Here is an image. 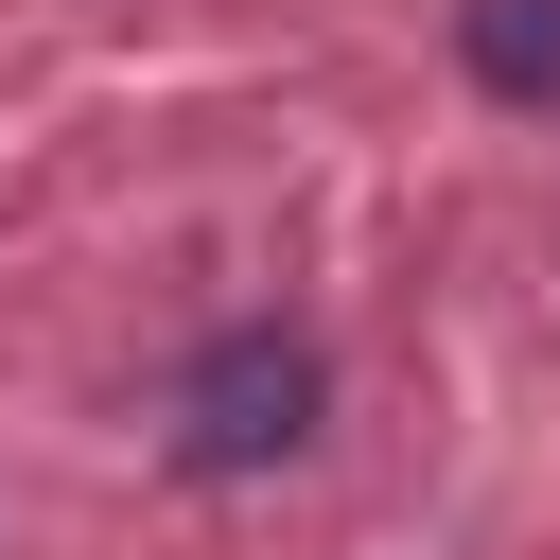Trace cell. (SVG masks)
Returning <instances> with one entry per match:
<instances>
[{
  "instance_id": "obj_1",
  "label": "cell",
  "mask_w": 560,
  "mask_h": 560,
  "mask_svg": "<svg viewBox=\"0 0 560 560\" xmlns=\"http://www.w3.org/2000/svg\"><path fill=\"white\" fill-rule=\"evenodd\" d=\"M315 402H332V368H315V332H280V315H245V332H210V350L175 368V472H210V490H245V472H280V455L315 438Z\"/></svg>"
},
{
  "instance_id": "obj_2",
  "label": "cell",
  "mask_w": 560,
  "mask_h": 560,
  "mask_svg": "<svg viewBox=\"0 0 560 560\" xmlns=\"http://www.w3.org/2000/svg\"><path fill=\"white\" fill-rule=\"evenodd\" d=\"M455 52H472V88H490V105L560 122V0H455Z\"/></svg>"
}]
</instances>
